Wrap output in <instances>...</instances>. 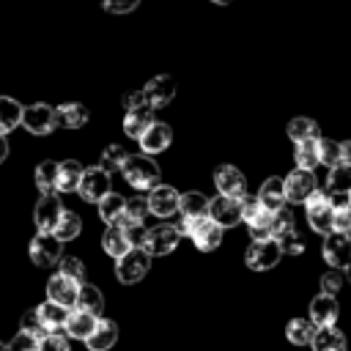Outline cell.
Returning <instances> with one entry per match:
<instances>
[{"instance_id":"18","label":"cell","mask_w":351,"mask_h":351,"mask_svg":"<svg viewBox=\"0 0 351 351\" xmlns=\"http://www.w3.org/2000/svg\"><path fill=\"white\" fill-rule=\"evenodd\" d=\"M258 200L271 214L280 211V208H285V200H288V195H285V178H277V176L266 178L261 184V189H258Z\"/></svg>"},{"instance_id":"58","label":"cell","mask_w":351,"mask_h":351,"mask_svg":"<svg viewBox=\"0 0 351 351\" xmlns=\"http://www.w3.org/2000/svg\"><path fill=\"white\" fill-rule=\"evenodd\" d=\"M0 351H8V343H0Z\"/></svg>"},{"instance_id":"23","label":"cell","mask_w":351,"mask_h":351,"mask_svg":"<svg viewBox=\"0 0 351 351\" xmlns=\"http://www.w3.org/2000/svg\"><path fill=\"white\" fill-rule=\"evenodd\" d=\"M101 250H104L110 258L121 261V258H123V255L132 250L126 230H123L121 225H107V230H104V236H101Z\"/></svg>"},{"instance_id":"31","label":"cell","mask_w":351,"mask_h":351,"mask_svg":"<svg viewBox=\"0 0 351 351\" xmlns=\"http://www.w3.org/2000/svg\"><path fill=\"white\" fill-rule=\"evenodd\" d=\"M126 197H121L118 192H110L101 203H99V217L107 222V225H118L123 217H126Z\"/></svg>"},{"instance_id":"24","label":"cell","mask_w":351,"mask_h":351,"mask_svg":"<svg viewBox=\"0 0 351 351\" xmlns=\"http://www.w3.org/2000/svg\"><path fill=\"white\" fill-rule=\"evenodd\" d=\"M99 326V318L90 315V313H82V310H71L69 321H66V335L74 337V340H88Z\"/></svg>"},{"instance_id":"57","label":"cell","mask_w":351,"mask_h":351,"mask_svg":"<svg viewBox=\"0 0 351 351\" xmlns=\"http://www.w3.org/2000/svg\"><path fill=\"white\" fill-rule=\"evenodd\" d=\"M211 3H217V5H228L230 0H211Z\"/></svg>"},{"instance_id":"42","label":"cell","mask_w":351,"mask_h":351,"mask_svg":"<svg viewBox=\"0 0 351 351\" xmlns=\"http://www.w3.org/2000/svg\"><path fill=\"white\" fill-rule=\"evenodd\" d=\"M151 214V206H148V197H134V200H129L126 203V217L121 219V222H137V225H143V219ZM118 222V225H121Z\"/></svg>"},{"instance_id":"47","label":"cell","mask_w":351,"mask_h":351,"mask_svg":"<svg viewBox=\"0 0 351 351\" xmlns=\"http://www.w3.org/2000/svg\"><path fill=\"white\" fill-rule=\"evenodd\" d=\"M343 282H346V274H340V269H329V271L321 277V293L337 296L340 288H343Z\"/></svg>"},{"instance_id":"34","label":"cell","mask_w":351,"mask_h":351,"mask_svg":"<svg viewBox=\"0 0 351 351\" xmlns=\"http://www.w3.org/2000/svg\"><path fill=\"white\" fill-rule=\"evenodd\" d=\"M82 176H85V167L77 159L60 162V184H58V192H77Z\"/></svg>"},{"instance_id":"22","label":"cell","mask_w":351,"mask_h":351,"mask_svg":"<svg viewBox=\"0 0 351 351\" xmlns=\"http://www.w3.org/2000/svg\"><path fill=\"white\" fill-rule=\"evenodd\" d=\"M154 123H156V121H154V110H151V107L132 110V112H126V118H123V134L132 137V140H140Z\"/></svg>"},{"instance_id":"17","label":"cell","mask_w":351,"mask_h":351,"mask_svg":"<svg viewBox=\"0 0 351 351\" xmlns=\"http://www.w3.org/2000/svg\"><path fill=\"white\" fill-rule=\"evenodd\" d=\"M189 239L195 241V247H197L200 252H214V250L222 244V228H219L211 217H206V219H197V222H195V230H192Z\"/></svg>"},{"instance_id":"19","label":"cell","mask_w":351,"mask_h":351,"mask_svg":"<svg viewBox=\"0 0 351 351\" xmlns=\"http://www.w3.org/2000/svg\"><path fill=\"white\" fill-rule=\"evenodd\" d=\"M310 321L318 329L321 326H335V321H337V299L335 296H326V293H318L310 302Z\"/></svg>"},{"instance_id":"6","label":"cell","mask_w":351,"mask_h":351,"mask_svg":"<svg viewBox=\"0 0 351 351\" xmlns=\"http://www.w3.org/2000/svg\"><path fill=\"white\" fill-rule=\"evenodd\" d=\"M214 186H217V192L225 195V197L241 200V197L247 195V178H244V173H241L236 165H219V167L214 170Z\"/></svg>"},{"instance_id":"36","label":"cell","mask_w":351,"mask_h":351,"mask_svg":"<svg viewBox=\"0 0 351 351\" xmlns=\"http://www.w3.org/2000/svg\"><path fill=\"white\" fill-rule=\"evenodd\" d=\"M326 192H346V195H351V165L340 162V165L329 167Z\"/></svg>"},{"instance_id":"11","label":"cell","mask_w":351,"mask_h":351,"mask_svg":"<svg viewBox=\"0 0 351 351\" xmlns=\"http://www.w3.org/2000/svg\"><path fill=\"white\" fill-rule=\"evenodd\" d=\"M80 288H82V282L69 280L63 274H52L47 280V299L55 302V304H63V307L74 310L77 307V299H80Z\"/></svg>"},{"instance_id":"5","label":"cell","mask_w":351,"mask_h":351,"mask_svg":"<svg viewBox=\"0 0 351 351\" xmlns=\"http://www.w3.org/2000/svg\"><path fill=\"white\" fill-rule=\"evenodd\" d=\"M22 126L30 132V134H49L55 126H58V115H55V107L49 104H27L25 107V115H22Z\"/></svg>"},{"instance_id":"32","label":"cell","mask_w":351,"mask_h":351,"mask_svg":"<svg viewBox=\"0 0 351 351\" xmlns=\"http://www.w3.org/2000/svg\"><path fill=\"white\" fill-rule=\"evenodd\" d=\"M74 310H82V313H90L96 318H101V310H104V296L96 285L90 282H82L80 288V299H77V307Z\"/></svg>"},{"instance_id":"20","label":"cell","mask_w":351,"mask_h":351,"mask_svg":"<svg viewBox=\"0 0 351 351\" xmlns=\"http://www.w3.org/2000/svg\"><path fill=\"white\" fill-rule=\"evenodd\" d=\"M173 143V132H170V126L167 123H154L143 137H140V148H143V154H148V156H154V154H162L167 145Z\"/></svg>"},{"instance_id":"45","label":"cell","mask_w":351,"mask_h":351,"mask_svg":"<svg viewBox=\"0 0 351 351\" xmlns=\"http://www.w3.org/2000/svg\"><path fill=\"white\" fill-rule=\"evenodd\" d=\"M38 346H41V340L30 332H22V329L8 340V351H38Z\"/></svg>"},{"instance_id":"39","label":"cell","mask_w":351,"mask_h":351,"mask_svg":"<svg viewBox=\"0 0 351 351\" xmlns=\"http://www.w3.org/2000/svg\"><path fill=\"white\" fill-rule=\"evenodd\" d=\"M80 230H82V219H80L74 211H63V217H60V222H58V228H55V236H58L60 241H71V239L80 236Z\"/></svg>"},{"instance_id":"33","label":"cell","mask_w":351,"mask_h":351,"mask_svg":"<svg viewBox=\"0 0 351 351\" xmlns=\"http://www.w3.org/2000/svg\"><path fill=\"white\" fill-rule=\"evenodd\" d=\"M315 324L310 318H291L288 326H285V337L293 343V346H310L313 337H315Z\"/></svg>"},{"instance_id":"26","label":"cell","mask_w":351,"mask_h":351,"mask_svg":"<svg viewBox=\"0 0 351 351\" xmlns=\"http://www.w3.org/2000/svg\"><path fill=\"white\" fill-rule=\"evenodd\" d=\"M58 184H60V162L44 159L36 167V186H38V192L41 195H55L58 192Z\"/></svg>"},{"instance_id":"28","label":"cell","mask_w":351,"mask_h":351,"mask_svg":"<svg viewBox=\"0 0 351 351\" xmlns=\"http://www.w3.org/2000/svg\"><path fill=\"white\" fill-rule=\"evenodd\" d=\"M22 115H25V107L11 99V96H0V134L5 137L8 132H14L19 123H22Z\"/></svg>"},{"instance_id":"29","label":"cell","mask_w":351,"mask_h":351,"mask_svg":"<svg viewBox=\"0 0 351 351\" xmlns=\"http://www.w3.org/2000/svg\"><path fill=\"white\" fill-rule=\"evenodd\" d=\"M310 348L313 351H346V335L335 326H321V329H315Z\"/></svg>"},{"instance_id":"50","label":"cell","mask_w":351,"mask_h":351,"mask_svg":"<svg viewBox=\"0 0 351 351\" xmlns=\"http://www.w3.org/2000/svg\"><path fill=\"white\" fill-rule=\"evenodd\" d=\"M280 247H282L285 255H302V252H304V239L293 230V233H288L285 239H280Z\"/></svg>"},{"instance_id":"10","label":"cell","mask_w":351,"mask_h":351,"mask_svg":"<svg viewBox=\"0 0 351 351\" xmlns=\"http://www.w3.org/2000/svg\"><path fill=\"white\" fill-rule=\"evenodd\" d=\"M60 217H63V206H60L58 195H41L33 208V222H36L38 233H55Z\"/></svg>"},{"instance_id":"27","label":"cell","mask_w":351,"mask_h":351,"mask_svg":"<svg viewBox=\"0 0 351 351\" xmlns=\"http://www.w3.org/2000/svg\"><path fill=\"white\" fill-rule=\"evenodd\" d=\"M115 340H118V326H115L110 318H99V326H96V332L85 340V346H88L90 351H110V348L115 346Z\"/></svg>"},{"instance_id":"48","label":"cell","mask_w":351,"mask_h":351,"mask_svg":"<svg viewBox=\"0 0 351 351\" xmlns=\"http://www.w3.org/2000/svg\"><path fill=\"white\" fill-rule=\"evenodd\" d=\"M38 351H71L69 335H63V332H49L47 337H41Z\"/></svg>"},{"instance_id":"13","label":"cell","mask_w":351,"mask_h":351,"mask_svg":"<svg viewBox=\"0 0 351 351\" xmlns=\"http://www.w3.org/2000/svg\"><path fill=\"white\" fill-rule=\"evenodd\" d=\"M178 228L176 225H156L148 230V241H145V252L151 258H162V255H170L176 247H178Z\"/></svg>"},{"instance_id":"41","label":"cell","mask_w":351,"mask_h":351,"mask_svg":"<svg viewBox=\"0 0 351 351\" xmlns=\"http://www.w3.org/2000/svg\"><path fill=\"white\" fill-rule=\"evenodd\" d=\"M288 233H293V214H291V208H280L271 214V239L280 241Z\"/></svg>"},{"instance_id":"53","label":"cell","mask_w":351,"mask_h":351,"mask_svg":"<svg viewBox=\"0 0 351 351\" xmlns=\"http://www.w3.org/2000/svg\"><path fill=\"white\" fill-rule=\"evenodd\" d=\"M335 230H340V233H351V206L335 211Z\"/></svg>"},{"instance_id":"1","label":"cell","mask_w":351,"mask_h":351,"mask_svg":"<svg viewBox=\"0 0 351 351\" xmlns=\"http://www.w3.org/2000/svg\"><path fill=\"white\" fill-rule=\"evenodd\" d=\"M121 173L126 178V184L134 186V189H154V186H159V165L148 154L129 156Z\"/></svg>"},{"instance_id":"54","label":"cell","mask_w":351,"mask_h":351,"mask_svg":"<svg viewBox=\"0 0 351 351\" xmlns=\"http://www.w3.org/2000/svg\"><path fill=\"white\" fill-rule=\"evenodd\" d=\"M343 162H346V165H351V140H346V143H343Z\"/></svg>"},{"instance_id":"51","label":"cell","mask_w":351,"mask_h":351,"mask_svg":"<svg viewBox=\"0 0 351 351\" xmlns=\"http://www.w3.org/2000/svg\"><path fill=\"white\" fill-rule=\"evenodd\" d=\"M137 3L140 0H104L101 5H104L107 14H129V11L137 8Z\"/></svg>"},{"instance_id":"9","label":"cell","mask_w":351,"mask_h":351,"mask_svg":"<svg viewBox=\"0 0 351 351\" xmlns=\"http://www.w3.org/2000/svg\"><path fill=\"white\" fill-rule=\"evenodd\" d=\"M110 173H104L101 167H90V170H85V176H82V181H80V197L85 200V203H101L107 195H110Z\"/></svg>"},{"instance_id":"43","label":"cell","mask_w":351,"mask_h":351,"mask_svg":"<svg viewBox=\"0 0 351 351\" xmlns=\"http://www.w3.org/2000/svg\"><path fill=\"white\" fill-rule=\"evenodd\" d=\"M121 228L126 230L132 250H145V241H148V230H151V228L137 225V222H121Z\"/></svg>"},{"instance_id":"21","label":"cell","mask_w":351,"mask_h":351,"mask_svg":"<svg viewBox=\"0 0 351 351\" xmlns=\"http://www.w3.org/2000/svg\"><path fill=\"white\" fill-rule=\"evenodd\" d=\"M55 115H58V126H63V129H80V126H85L88 118H90L88 107L80 104V101L58 104V107H55Z\"/></svg>"},{"instance_id":"56","label":"cell","mask_w":351,"mask_h":351,"mask_svg":"<svg viewBox=\"0 0 351 351\" xmlns=\"http://www.w3.org/2000/svg\"><path fill=\"white\" fill-rule=\"evenodd\" d=\"M343 274H346V280H348V282H351V263H348V266H346V269H343Z\"/></svg>"},{"instance_id":"30","label":"cell","mask_w":351,"mask_h":351,"mask_svg":"<svg viewBox=\"0 0 351 351\" xmlns=\"http://www.w3.org/2000/svg\"><path fill=\"white\" fill-rule=\"evenodd\" d=\"M208 203L211 200L203 192H186V195H181L178 214L186 217V219H203V217H208Z\"/></svg>"},{"instance_id":"14","label":"cell","mask_w":351,"mask_h":351,"mask_svg":"<svg viewBox=\"0 0 351 351\" xmlns=\"http://www.w3.org/2000/svg\"><path fill=\"white\" fill-rule=\"evenodd\" d=\"M315 192H318V184H315L313 170H302V167H296V170L285 178V195H288L291 203H307Z\"/></svg>"},{"instance_id":"16","label":"cell","mask_w":351,"mask_h":351,"mask_svg":"<svg viewBox=\"0 0 351 351\" xmlns=\"http://www.w3.org/2000/svg\"><path fill=\"white\" fill-rule=\"evenodd\" d=\"M148 206H151V214H156V217H173L181 208V195L176 192V186L159 184L151 189Z\"/></svg>"},{"instance_id":"4","label":"cell","mask_w":351,"mask_h":351,"mask_svg":"<svg viewBox=\"0 0 351 351\" xmlns=\"http://www.w3.org/2000/svg\"><path fill=\"white\" fill-rule=\"evenodd\" d=\"M148 266H151V255L145 250H129L121 261H115V274L123 285H132L148 274Z\"/></svg>"},{"instance_id":"35","label":"cell","mask_w":351,"mask_h":351,"mask_svg":"<svg viewBox=\"0 0 351 351\" xmlns=\"http://www.w3.org/2000/svg\"><path fill=\"white\" fill-rule=\"evenodd\" d=\"M288 137H291L293 143L318 140V123H315L313 118H304V115H299V118L288 121Z\"/></svg>"},{"instance_id":"37","label":"cell","mask_w":351,"mask_h":351,"mask_svg":"<svg viewBox=\"0 0 351 351\" xmlns=\"http://www.w3.org/2000/svg\"><path fill=\"white\" fill-rule=\"evenodd\" d=\"M293 159H296V167H302V170H313L315 165H321V159H318V140L296 143Z\"/></svg>"},{"instance_id":"40","label":"cell","mask_w":351,"mask_h":351,"mask_svg":"<svg viewBox=\"0 0 351 351\" xmlns=\"http://www.w3.org/2000/svg\"><path fill=\"white\" fill-rule=\"evenodd\" d=\"M318 159L326 167H335L343 162V143L337 140H318Z\"/></svg>"},{"instance_id":"12","label":"cell","mask_w":351,"mask_h":351,"mask_svg":"<svg viewBox=\"0 0 351 351\" xmlns=\"http://www.w3.org/2000/svg\"><path fill=\"white\" fill-rule=\"evenodd\" d=\"M176 90H178V85H176V80H173L170 74H156V77H154V80H148V82H145V88H143L145 101H148V107H151V110L167 107V104L176 99Z\"/></svg>"},{"instance_id":"55","label":"cell","mask_w":351,"mask_h":351,"mask_svg":"<svg viewBox=\"0 0 351 351\" xmlns=\"http://www.w3.org/2000/svg\"><path fill=\"white\" fill-rule=\"evenodd\" d=\"M5 156H8V140L0 134V162H5Z\"/></svg>"},{"instance_id":"52","label":"cell","mask_w":351,"mask_h":351,"mask_svg":"<svg viewBox=\"0 0 351 351\" xmlns=\"http://www.w3.org/2000/svg\"><path fill=\"white\" fill-rule=\"evenodd\" d=\"M140 107H148V101H145V93H143V90H129V93H123V110H126V112L140 110Z\"/></svg>"},{"instance_id":"25","label":"cell","mask_w":351,"mask_h":351,"mask_svg":"<svg viewBox=\"0 0 351 351\" xmlns=\"http://www.w3.org/2000/svg\"><path fill=\"white\" fill-rule=\"evenodd\" d=\"M36 310H38V318H41V324H44V329H47V332H60V329L66 326L69 315H71V310H69V307L55 304V302H49V299H47L44 304H38Z\"/></svg>"},{"instance_id":"3","label":"cell","mask_w":351,"mask_h":351,"mask_svg":"<svg viewBox=\"0 0 351 351\" xmlns=\"http://www.w3.org/2000/svg\"><path fill=\"white\" fill-rule=\"evenodd\" d=\"M282 255L285 252H282L280 241H274V239H269V241H252L247 247V252H244V263L252 271H269V269H274L280 263Z\"/></svg>"},{"instance_id":"38","label":"cell","mask_w":351,"mask_h":351,"mask_svg":"<svg viewBox=\"0 0 351 351\" xmlns=\"http://www.w3.org/2000/svg\"><path fill=\"white\" fill-rule=\"evenodd\" d=\"M126 159H129V154L121 148V145H107L104 151H101V159H99V167L104 170V173H115V170H123V165H126Z\"/></svg>"},{"instance_id":"7","label":"cell","mask_w":351,"mask_h":351,"mask_svg":"<svg viewBox=\"0 0 351 351\" xmlns=\"http://www.w3.org/2000/svg\"><path fill=\"white\" fill-rule=\"evenodd\" d=\"M60 250H63V241L55 236V233H38L33 241H30V261L41 269L52 266V263H60Z\"/></svg>"},{"instance_id":"46","label":"cell","mask_w":351,"mask_h":351,"mask_svg":"<svg viewBox=\"0 0 351 351\" xmlns=\"http://www.w3.org/2000/svg\"><path fill=\"white\" fill-rule=\"evenodd\" d=\"M58 274H63V277H69V280H77V282H82V274H85V266H82V261L80 258H60V263H58Z\"/></svg>"},{"instance_id":"8","label":"cell","mask_w":351,"mask_h":351,"mask_svg":"<svg viewBox=\"0 0 351 351\" xmlns=\"http://www.w3.org/2000/svg\"><path fill=\"white\" fill-rule=\"evenodd\" d=\"M324 261L332 269L343 271L351 263V236L340 230H332L329 236H324Z\"/></svg>"},{"instance_id":"15","label":"cell","mask_w":351,"mask_h":351,"mask_svg":"<svg viewBox=\"0 0 351 351\" xmlns=\"http://www.w3.org/2000/svg\"><path fill=\"white\" fill-rule=\"evenodd\" d=\"M208 217H211L219 228H233V225L241 222V200L217 195V197L208 203Z\"/></svg>"},{"instance_id":"44","label":"cell","mask_w":351,"mask_h":351,"mask_svg":"<svg viewBox=\"0 0 351 351\" xmlns=\"http://www.w3.org/2000/svg\"><path fill=\"white\" fill-rule=\"evenodd\" d=\"M19 329H22V332H30V335H36L38 340L49 335V332L44 329V324H41V318H38V310H36V307H33V310H27V313L22 315V321H19Z\"/></svg>"},{"instance_id":"2","label":"cell","mask_w":351,"mask_h":351,"mask_svg":"<svg viewBox=\"0 0 351 351\" xmlns=\"http://www.w3.org/2000/svg\"><path fill=\"white\" fill-rule=\"evenodd\" d=\"M307 222L315 233L321 236H329L335 230V206L329 203V192L326 189H318L307 203Z\"/></svg>"},{"instance_id":"49","label":"cell","mask_w":351,"mask_h":351,"mask_svg":"<svg viewBox=\"0 0 351 351\" xmlns=\"http://www.w3.org/2000/svg\"><path fill=\"white\" fill-rule=\"evenodd\" d=\"M263 211H266V208L261 206V200H258V197H250V195H244V197H241V219H244L247 225H252Z\"/></svg>"}]
</instances>
